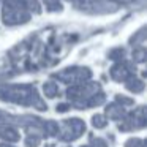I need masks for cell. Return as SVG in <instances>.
Listing matches in <instances>:
<instances>
[{"label":"cell","instance_id":"277c9868","mask_svg":"<svg viewBox=\"0 0 147 147\" xmlns=\"http://www.w3.org/2000/svg\"><path fill=\"white\" fill-rule=\"evenodd\" d=\"M45 92L48 93V96H54L57 92V87L54 84H45Z\"/></svg>","mask_w":147,"mask_h":147},{"label":"cell","instance_id":"3957f363","mask_svg":"<svg viewBox=\"0 0 147 147\" xmlns=\"http://www.w3.org/2000/svg\"><path fill=\"white\" fill-rule=\"evenodd\" d=\"M128 89L134 90V92H141L144 89V84L138 79H131V82H128Z\"/></svg>","mask_w":147,"mask_h":147},{"label":"cell","instance_id":"7a4b0ae2","mask_svg":"<svg viewBox=\"0 0 147 147\" xmlns=\"http://www.w3.org/2000/svg\"><path fill=\"white\" fill-rule=\"evenodd\" d=\"M108 115L111 119H120L122 115H123V109H122V106L112 105V106L108 108Z\"/></svg>","mask_w":147,"mask_h":147},{"label":"cell","instance_id":"8992f818","mask_svg":"<svg viewBox=\"0 0 147 147\" xmlns=\"http://www.w3.org/2000/svg\"><path fill=\"white\" fill-rule=\"evenodd\" d=\"M26 2H27V7H29V8L35 10L36 13L40 11V7H38V2H36V0H26Z\"/></svg>","mask_w":147,"mask_h":147},{"label":"cell","instance_id":"6da1fadb","mask_svg":"<svg viewBox=\"0 0 147 147\" xmlns=\"http://www.w3.org/2000/svg\"><path fill=\"white\" fill-rule=\"evenodd\" d=\"M0 136L3 138V139H8V141H18L19 139L18 133L13 128H0Z\"/></svg>","mask_w":147,"mask_h":147},{"label":"cell","instance_id":"ba28073f","mask_svg":"<svg viewBox=\"0 0 147 147\" xmlns=\"http://www.w3.org/2000/svg\"><path fill=\"white\" fill-rule=\"evenodd\" d=\"M133 57L136 59L138 62H144L146 55H144V51H136V52H133Z\"/></svg>","mask_w":147,"mask_h":147},{"label":"cell","instance_id":"30bf717a","mask_svg":"<svg viewBox=\"0 0 147 147\" xmlns=\"http://www.w3.org/2000/svg\"><path fill=\"white\" fill-rule=\"evenodd\" d=\"M117 2H128V0H117Z\"/></svg>","mask_w":147,"mask_h":147},{"label":"cell","instance_id":"52a82bcc","mask_svg":"<svg viewBox=\"0 0 147 147\" xmlns=\"http://www.w3.org/2000/svg\"><path fill=\"white\" fill-rule=\"evenodd\" d=\"M127 147H144V142H142V141H133V139H131V141H128V144H127Z\"/></svg>","mask_w":147,"mask_h":147},{"label":"cell","instance_id":"9c48e42d","mask_svg":"<svg viewBox=\"0 0 147 147\" xmlns=\"http://www.w3.org/2000/svg\"><path fill=\"white\" fill-rule=\"evenodd\" d=\"M0 147H11V146H7V144H3V146H0Z\"/></svg>","mask_w":147,"mask_h":147},{"label":"cell","instance_id":"5b68a950","mask_svg":"<svg viewBox=\"0 0 147 147\" xmlns=\"http://www.w3.org/2000/svg\"><path fill=\"white\" fill-rule=\"evenodd\" d=\"M93 125H95V127H105L106 119H103V115H95V117H93Z\"/></svg>","mask_w":147,"mask_h":147}]
</instances>
